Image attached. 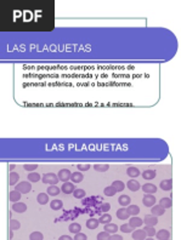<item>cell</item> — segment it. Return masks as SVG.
Returning <instances> with one entry per match:
<instances>
[{"mask_svg": "<svg viewBox=\"0 0 181 240\" xmlns=\"http://www.w3.org/2000/svg\"><path fill=\"white\" fill-rule=\"evenodd\" d=\"M41 181H43V183H46V184H56L60 181V178L57 175L50 172V173H44L41 177Z\"/></svg>", "mask_w": 181, "mask_h": 240, "instance_id": "obj_1", "label": "cell"}, {"mask_svg": "<svg viewBox=\"0 0 181 240\" xmlns=\"http://www.w3.org/2000/svg\"><path fill=\"white\" fill-rule=\"evenodd\" d=\"M73 195H74V198H77V199H83V198H85V190H84V189H80V188L74 189Z\"/></svg>", "mask_w": 181, "mask_h": 240, "instance_id": "obj_32", "label": "cell"}, {"mask_svg": "<svg viewBox=\"0 0 181 240\" xmlns=\"http://www.w3.org/2000/svg\"><path fill=\"white\" fill-rule=\"evenodd\" d=\"M38 203L40 205H45L49 203V194L48 193H40L38 195Z\"/></svg>", "mask_w": 181, "mask_h": 240, "instance_id": "obj_23", "label": "cell"}, {"mask_svg": "<svg viewBox=\"0 0 181 240\" xmlns=\"http://www.w3.org/2000/svg\"><path fill=\"white\" fill-rule=\"evenodd\" d=\"M59 239L60 240H71L72 238H71V237H68V235H62V237H60Z\"/></svg>", "mask_w": 181, "mask_h": 240, "instance_id": "obj_46", "label": "cell"}, {"mask_svg": "<svg viewBox=\"0 0 181 240\" xmlns=\"http://www.w3.org/2000/svg\"><path fill=\"white\" fill-rule=\"evenodd\" d=\"M105 231L108 232L109 234H113V233H117L118 232V226L114 225V223H106L105 225Z\"/></svg>", "mask_w": 181, "mask_h": 240, "instance_id": "obj_19", "label": "cell"}, {"mask_svg": "<svg viewBox=\"0 0 181 240\" xmlns=\"http://www.w3.org/2000/svg\"><path fill=\"white\" fill-rule=\"evenodd\" d=\"M87 239H88V237L84 233H80V232L77 233L76 237H74V240H87Z\"/></svg>", "mask_w": 181, "mask_h": 240, "instance_id": "obj_43", "label": "cell"}, {"mask_svg": "<svg viewBox=\"0 0 181 240\" xmlns=\"http://www.w3.org/2000/svg\"><path fill=\"white\" fill-rule=\"evenodd\" d=\"M159 205H161L162 207H164V209H169V207L173 206V201H172L170 198H162V199L159 200Z\"/></svg>", "mask_w": 181, "mask_h": 240, "instance_id": "obj_22", "label": "cell"}, {"mask_svg": "<svg viewBox=\"0 0 181 240\" xmlns=\"http://www.w3.org/2000/svg\"><path fill=\"white\" fill-rule=\"evenodd\" d=\"M12 210H13L15 212L23 214V212H26V211H27V205H26V204H23V203H20V201H17V203H13Z\"/></svg>", "mask_w": 181, "mask_h": 240, "instance_id": "obj_7", "label": "cell"}, {"mask_svg": "<svg viewBox=\"0 0 181 240\" xmlns=\"http://www.w3.org/2000/svg\"><path fill=\"white\" fill-rule=\"evenodd\" d=\"M111 220H112L111 215H108L107 212H105V214H103V215L100 217L98 222H100V223H102V225H106V223H109V222H111Z\"/></svg>", "mask_w": 181, "mask_h": 240, "instance_id": "obj_33", "label": "cell"}, {"mask_svg": "<svg viewBox=\"0 0 181 240\" xmlns=\"http://www.w3.org/2000/svg\"><path fill=\"white\" fill-rule=\"evenodd\" d=\"M128 188L131 190V192H136L140 189V183L136 181V180H130L128 182Z\"/></svg>", "mask_w": 181, "mask_h": 240, "instance_id": "obj_20", "label": "cell"}, {"mask_svg": "<svg viewBox=\"0 0 181 240\" xmlns=\"http://www.w3.org/2000/svg\"><path fill=\"white\" fill-rule=\"evenodd\" d=\"M159 186H161V188L163 190H172V188H173V181L170 178L169 180H163Z\"/></svg>", "mask_w": 181, "mask_h": 240, "instance_id": "obj_16", "label": "cell"}, {"mask_svg": "<svg viewBox=\"0 0 181 240\" xmlns=\"http://www.w3.org/2000/svg\"><path fill=\"white\" fill-rule=\"evenodd\" d=\"M69 231H71V233L77 234V233H79V232L82 231V227H80L79 223H72V225L69 226Z\"/></svg>", "mask_w": 181, "mask_h": 240, "instance_id": "obj_35", "label": "cell"}, {"mask_svg": "<svg viewBox=\"0 0 181 240\" xmlns=\"http://www.w3.org/2000/svg\"><path fill=\"white\" fill-rule=\"evenodd\" d=\"M126 173H128L131 178H136L137 176H140V171H139V169H136V167H129V169H126Z\"/></svg>", "mask_w": 181, "mask_h": 240, "instance_id": "obj_26", "label": "cell"}, {"mask_svg": "<svg viewBox=\"0 0 181 240\" xmlns=\"http://www.w3.org/2000/svg\"><path fill=\"white\" fill-rule=\"evenodd\" d=\"M131 238L134 240H145L147 238V234H146V232L144 229H137V231L133 232Z\"/></svg>", "mask_w": 181, "mask_h": 240, "instance_id": "obj_6", "label": "cell"}, {"mask_svg": "<svg viewBox=\"0 0 181 240\" xmlns=\"http://www.w3.org/2000/svg\"><path fill=\"white\" fill-rule=\"evenodd\" d=\"M142 190L145 193H147V194H153V193L157 192V187L154 184H152V183H146V184L142 186Z\"/></svg>", "mask_w": 181, "mask_h": 240, "instance_id": "obj_12", "label": "cell"}, {"mask_svg": "<svg viewBox=\"0 0 181 240\" xmlns=\"http://www.w3.org/2000/svg\"><path fill=\"white\" fill-rule=\"evenodd\" d=\"M133 227L129 225V223H126V225H122L120 226V231L123 232V233H130V232H133Z\"/></svg>", "mask_w": 181, "mask_h": 240, "instance_id": "obj_39", "label": "cell"}, {"mask_svg": "<svg viewBox=\"0 0 181 240\" xmlns=\"http://www.w3.org/2000/svg\"><path fill=\"white\" fill-rule=\"evenodd\" d=\"M71 180H72L73 183H79V182H82L84 180V176H83V173L80 171H76V172H72Z\"/></svg>", "mask_w": 181, "mask_h": 240, "instance_id": "obj_11", "label": "cell"}, {"mask_svg": "<svg viewBox=\"0 0 181 240\" xmlns=\"http://www.w3.org/2000/svg\"><path fill=\"white\" fill-rule=\"evenodd\" d=\"M142 178H145V180H153V178H156V171L153 169L145 170L142 172Z\"/></svg>", "mask_w": 181, "mask_h": 240, "instance_id": "obj_15", "label": "cell"}, {"mask_svg": "<svg viewBox=\"0 0 181 240\" xmlns=\"http://www.w3.org/2000/svg\"><path fill=\"white\" fill-rule=\"evenodd\" d=\"M118 203L122 205V206H128L130 203H131V198L130 197H128V195H120L119 198H118Z\"/></svg>", "mask_w": 181, "mask_h": 240, "instance_id": "obj_21", "label": "cell"}, {"mask_svg": "<svg viewBox=\"0 0 181 240\" xmlns=\"http://www.w3.org/2000/svg\"><path fill=\"white\" fill-rule=\"evenodd\" d=\"M128 206H129V207H126V209H128V212H129L130 216H136V215L140 212V207H139L137 205H131V204H129Z\"/></svg>", "mask_w": 181, "mask_h": 240, "instance_id": "obj_24", "label": "cell"}, {"mask_svg": "<svg viewBox=\"0 0 181 240\" xmlns=\"http://www.w3.org/2000/svg\"><path fill=\"white\" fill-rule=\"evenodd\" d=\"M142 203H144L145 206L151 207V206H153V205L156 204V198H154L152 194H147V193H146V195H145L144 199H142Z\"/></svg>", "mask_w": 181, "mask_h": 240, "instance_id": "obj_4", "label": "cell"}, {"mask_svg": "<svg viewBox=\"0 0 181 240\" xmlns=\"http://www.w3.org/2000/svg\"><path fill=\"white\" fill-rule=\"evenodd\" d=\"M151 207H152V209H151V212H152L153 216L159 217V216L164 215V212H165V209L162 207L161 205H153V206H151Z\"/></svg>", "mask_w": 181, "mask_h": 240, "instance_id": "obj_9", "label": "cell"}, {"mask_svg": "<svg viewBox=\"0 0 181 240\" xmlns=\"http://www.w3.org/2000/svg\"><path fill=\"white\" fill-rule=\"evenodd\" d=\"M144 223V221L140 218V217H131L130 221H129V225L133 227V228H137V227H141Z\"/></svg>", "mask_w": 181, "mask_h": 240, "instance_id": "obj_18", "label": "cell"}, {"mask_svg": "<svg viewBox=\"0 0 181 240\" xmlns=\"http://www.w3.org/2000/svg\"><path fill=\"white\" fill-rule=\"evenodd\" d=\"M144 231L146 232L147 237H150V238L154 237V234H156V231H154V228H153L152 226H146V227L144 228Z\"/></svg>", "mask_w": 181, "mask_h": 240, "instance_id": "obj_36", "label": "cell"}, {"mask_svg": "<svg viewBox=\"0 0 181 240\" xmlns=\"http://www.w3.org/2000/svg\"><path fill=\"white\" fill-rule=\"evenodd\" d=\"M29 239L30 240H43L44 239V235H43V233H40V232H33V233L29 235Z\"/></svg>", "mask_w": 181, "mask_h": 240, "instance_id": "obj_37", "label": "cell"}, {"mask_svg": "<svg viewBox=\"0 0 181 240\" xmlns=\"http://www.w3.org/2000/svg\"><path fill=\"white\" fill-rule=\"evenodd\" d=\"M41 180V176L38 173V172H30L29 175H28V181L29 182H33V183H35V182H39Z\"/></svg>", "mask_w": 181, "mask_h": 240, "instance_id": "obj_25", "label": "cell"}, {"mask_svg": "<svg viewBox=\"0 0 181 240\" xmlns=\"http://www.w3.org/2000/svg\"><path fill=\"white\" fill-rule=\"evenodd\" d=\"M15 189H17L18 192H21L22 194H27V193H29L32 190V184H30L29 181L28 182L27 181H23V182L17 183L16 187H15Z\"/></svg>", "mask_w": 181, "mask_h": 240, "instance_id": "obj_2", "label": "cell"}, {"mask_svg": "<svg viewBox=\"0 0 181 240\" xmlns=\"http://www.w3.org/2000/svg\"><path fill=\"white\" fill-rule=\"evenodd\" d=\"M144 223H146V226H152L154 227L157 223H158V218L157 216H153V215H147L145 218H144Z\"/></svg>", "mask_w": 181, "mask_h": 240, "instance_id": "obj_10", "label": "cell"}, {"mask_svg": "<svg viewBox=\"0 0 181 240\" xmlns=\"http://www.w3.org/2000/svg\"><path fill=\"white\" fill-rule=\"evenodd\" d=\"M154 237L158 240H169L170 239V233L167 229H161L159 232H156Z\"/></svg>", "mask_w": 181, "mask_h": 240, "instance_id": "obj_8", "label": "cell"}, {"mask_svg": "<svg viewBox=\"0 0 181 240\" xmlns=\"http://www.w3.org/2000/svg\"><path fill=\"white\" fill-rule=\"evenodd\" d=\"M77 169H78L79 171H88V170L90 169V165H89V164H79V165L77 166Z\"/></svg>", "mask_w": 181, "mask_h": 240, "instance_id": "obj_42", "label": "cell"}, {"mask_svg": "<svg viewBox=\"0 0 181 240\" xmlns=\"http://www.w3.org/2000/svg\"><path fill=\"white\" fill-rule=\"evenodd\" d=\"M62 206H63V204H62V201L59 200V199H55V200H52V201L50 203V207H51L52 210H60V209H62Z\"/></svg>", "mask_w": 181, "mask_h": 240, "instance_id": "obj_29", "label": "cell"}, {"mask_svg": "<svg viewBox=\"0 0 181 240\" xmlns=\"http://www.w3.org/2000/svg\"><path fill=\"white\" fill-rule=\"evenodd\" d=\"M10 227H11V229L17 231V229L21 227V223H20L18 221H16V220H11V222H10Z\"/></svg>", "mask_w": 181, "mask_h": 240, "instance_id": "obj_40", "label": "cell"}, {"mask_svg": "<svg viewBox=\"0 0 181 240\" xmlns=\"http://www.w3.org/2000/svg\"><path fill=\"white\" fill-rule=\"evenodd\" d=\"M21 192H18L17 189H15V190H12V192H10V194H9V199H10V201H12V203H17V201H20V199H21Z\"/></svg>", "mask_w": 181, "mask_h": 240, "instance_id": "obj_13", "label": "cell"}, {"mask_svg": "<svg viewBox=\"0 0 181 240\" xmlns=\"http://www.w3.org/2000/svg\"><path fill=\"white\" fill-rule=\"evenodd\" d=\"M117 217H118L119 220H126V218H129L130 215H129V212H128V209H126V207L119 209V210L117 211Z\"/></svg>", "mask_w": 181, "mask_h": 240, "instance_id": "obj_14", "label": "cell"}, {"mask_svg": "<svg viewBox=\"0 0 181 240\" xmlns=\"http://www.w3.org/2000/svg\"><path fill=\"white\" fill-rule=\"evenodd\" d=\"M94 169L97 171V172H105L109 169V166L107 164H95L94 165Z\"/></svg>", "mask_w": 181, "mask_h": 240, "instance_id": "obj_30", "label": "cell"}, {"mask_svg": "<svg viewBox=\"0 0 181 240\" xmlns=\"http://www.w3.org/2000/svg\"><path fill=\"white\" fill-rule=\"evenodd\" d=\"M111 238V234L108 233V232H101V233H98L97 234V237H96V239L97 240H109Z\"/></svg>", "mask_w": 181, "mask_h": 240, "instance_id": "obj_38", "label": "cell"}, {"mask_svg": "<svg viewBox=\"0 0 181 240\" xmlns=\"http://www.w3.org/2000/svg\"><path fill=\"white\" fill-rule=\"evenodd\" d=\"M105 195H107V197H113V195H115V193H117V190H115V188L113 187V186H109V187H107V188H105Z\"/></svg>", "mask_w": 181, "mask_h": 240, "instance_id": "obj_34", "label": "cell"}, {"mask_svg": "<svg viewBox=\"0 0 181 240\" xmlns=\"http://www.w3.org/2000/svg\"><path fill=\"white\" fill-rule=\"evenodd\" d=\"M109 209H111V205H109L108 203H103V204L101 205V210H102L103 212H108Z\"/></svg>", "mask_w": 181, "mask_h": 240, "instance_id": "obj_44", "label": "cell"}, {"mask_svg": "<svg viewBox=\"0 0 181 240\" xmlns=\"http://www.w3.org/2000/svg\"><path fill=\"white\" fill-rule=\"evenodd\" d=\"M71 171L68 170V169H62V170H60V172H59V178H60V181H62V182H67V181H69L71 180Z\"/></svg>", "mask_w": 181, "mask_h": 240, "instance_id": "obj_3", "label": "cell"}, {"mask_svg": "<svg viewBox=\"0 0 181 240\" xmlns=\"http://www.w3.org/2000/svg\"><path fill=\"white\" fill-rule=\"evenodd\" d=\"M23 167H24L27 171H30V172H32V171H34L35 169H38V165H37V164H24Z\"/></svg>", "mask_w": 181, "mask_h": 240, "instance_id": "obj_41", "label": "cell"}, {"mask_svg": "<svg viewBox=\"0 0 181 240\" xmlns=\"http://www.w3.org/2000/svg\"><path fill=\"white\" fill-rule=\"evenodd\" d=\"M62 192L65 193V194H71V193H73L74 192V184H73V182H63V184H62Z\"/></svg>", "mask_w": 181, "mask_h": 240, "instance_id": "obj_5", "label": "cell"}, {"mask_svg": "<svg viewBox=\"0 0 181 240\" xmlns=\"http://www.w3.org/2000/svg\"><path fill=\"white\" fill-rule=\"evenodd\" d=\"M60 192H61V189H60L56 184H50L49 188H48V194H49V195H52V197L59 195Z\"/></svg>", "mask_w": 181, "mask_h": 240, "instance_id": "obj_17", "label": "cell"}, {"mask_svg": "<svg viewBox=\"0 0 181 240\" xmlns=\"http://www.w3.org/2000/svg\"><path fill=\"white\" fill-rule=\"evenodd\" d=\"M18 178H20V176H18L17 172H11L10 176H9V183H10V186L16 184L18 182Z\"/></svg>", "mask_w": 181, "mask_h": 240, "instance_id": "obj_28", "label": "cell"}, {"mask_svg": "<svg viewBox=\"0 0 181 240\" xmlns=\"http://www.w3.org/2000/svg\"><path fill=\"white\" fill-rule=\"evenodd\" d=\"M109 240H123V237H120L119 234H115V233H113V235H111Z\"/></svg>", "mask_w": 181, "mask_h": 240, "instance_id": "obj_45", "label": "cell"}, {"mask_svg": "<svg viewBox=\"0 0 181 240\" xmlns=\"http://www.w3.org/2000/svg\"><path fill=\"white\" fill-rule=\"evenodd\" d=\"M112 186L115 188L117 192H123L124 188H125V184H124V182H122V181H114V182L112 183Z\"/></svg>", "mask_w": 181, "mask_h": 240, "instance_id": "obj_31", "label": "cell"}, {"mask_svg": "<svg viewBox=\"0 0 181 240\" xmlns=\"http://www.w3.org/2000/svg\"><path fill=\"white\" fill-rule=\"evenodd\" d=\"M98 220H96V218H89L88 221H87V227L89 228V229H95V228H97L98 227Z\"/></svg>", "mask_w": 181, "mask_h": 240, "instance_id": "obj_27", "label": "cell"}]
</instances>
